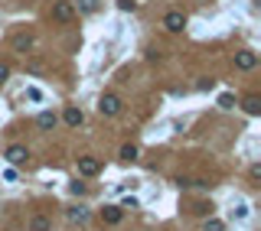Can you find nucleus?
Wrapping results in <instances>:
<instances>
[{"label":"nucleus","instance_id":"6","mask_svg":"<svg viewBox=\"0 0 261 231\" xmlns=\"http://www.w3.org/2000/svg\"><path fill=\"white\" fill-rule=\"evenodd\" d=\"M62 121H66V127H82V124H85V111L75 107V104H69L62 111Z\"/></svg>","mask_w":261,"mask_h":231},{"label":"nucleus","instance_id":"22","mask_svg":"<svg viewBox=\"0 0 261 231\" xmlns=\"http://www.w3.org/2000/svg\"><path fill=\"white\" fill-rule=\"evenodd\" d=\"M118 10H134V0H118Z\"/></svg>","mask_w":261,"mask_h":231},{"label":"nucleus","instance_id":"20","mask_svg":"<svg viewBox=\"0 0 261 231\" xmlns=\"http://www.w3.org/2000/svg\"><path fill=\"white\" fill-rule=\"evenodd\" d=\"M232 215H235V218H248V205H245V202H242V205H238V208H235V212H232Z\"/></svg>","mask_w":261,"mask_h":231},{"label":"nucleus","instance_id":"18","mask_svg":"<svg viewBox=\"0 0 261 231\" xmlns=\"http://www.w3.org/2000/svg\"><path fill=\"white\" fill-rule=\"evenodd\" d=\"M79 7H82V13H95L98 4H95V0H79Z\"/></svg>","mask_w":261,"mask_h":231},{"label":"nucleus","instance_id":"5","mask_svg":"<svg viewBox=\"0 0 261 231\" xmlns=\"http://www.w3.org/2000/svg\"><path fill=\"white\" fill-rule=\"evenodd\" d=\"M258 65V52H251V49H242V52H235V69H242V72H251Z\"/></svg>","mask_w":261,"mask_h":231},{"label":"nucleus","instance_id":"3","mask_svg":"<svg viewBox=\"0 0 261 231\" xmlns=\"http://www.w3.org/2000/svg\"><path fill=\"white\" fill-rule=\"evenodd\" d=\"M163 30L167 33H183L186 30V13H180V10L163 13Z\"/></svg>","mask_w":261,"mask_h":231},{"label":"nucleus","instance_id":"8","mask_svg":"<svg viewBox=\"0 0 261 231\" xmlns=\"http://www.w3.org/2000/svg\"><path fill=\"white\" fill-rule=\"evenodd\" d=\"M56 124H59L56 111H39V114H36V127H39V131H52Z\"/></svg>","mask_w":261,"mask_h":231},{"label":"nucleus","instance_id":"13","mask_svg":"<svg viewBox=\"0 0 261 231\" xmlns=\"http://www.w3.org/2000/svg\"><path fill=\"white\" fill-rule=\"evenodd\" d=\"M30 231H52V221L46 215H33L30 218Z\"/></svg>","mask_w":261,"mask_h":231},{"label":"nucleus","instance_id":"14","mask_svg":"<svg viewBox=\"0 0 261 231\" xmlns=\"http://www.w3.org/2000/svg\"><path fill=\"white\" fill-rule=\"evenodd\" d=\"M69 221H75V225H85V221H88V208H82V205L69 208Z\"/></svg>","mask_w":261,"mask_h":231},{"label":"nucleus","instance_id":"10","mask_svg":"<svg viewBox=\"0 0 261 231\" xmlns=\"http://www.w3.org/2000/svg\"><path fill=\"white\" fill-rule=\"evenodd\" d=\"M23 98L30 101V104H43V101H46V91H43L39 85H26V88H23Z\"/></svg>","mask_w":261,"mask_h":231},{"label":"nucleus","instance_id":"17","mask_svg":"<svg viewBox=\"0 0 261 231\" xmlns=\"http://www.w3.org/2000/svg\"><path fill=\"white\" fill-rule=\"evenodd\" d=\"M203 231H225V225H222L219 218H209V221H206V228H203Z\"/></svg>","mask_w":261,"mask_h":231},{"label":"nucleus","instance_id":"15","mask_svg":"<svg viewBox=\"0 0 261 231\" xmlns=\"http://www.w3.org/2000/svg\"><path fill=\"white\" fill-rule=\"evenodd\" d=\"M219 107H222V111H232V107H235V94H219Z\"/></svg>","mask_w":261,"mask_h":231},{"label":"nucleus","instance_id":"11","mask_svg":"<svg viewBox=\"0 0 261 231\" xmlns=\"http://www.w3.org/2000/svg\"><path fill=\"white\" fill-rule=\"evenodd\" d=\"M242 107H245V114L258 118V114H261V98H258V94H248V98L242 101Z\"/></svg>","mask_w":261,"mask_h":231},{"label":"nucleus","instance_id":"1","mask_svg":"<svg viewBox=\"0 0 261 231\" xmlns=\"http://www.w3.org/2000/svg\"><path fill=\"white\" fill-rule=\"evenodd\" d=\"M121 107H124V101H121V94H114V91H108V94L98 98V111L105 114V118H118Z\"/></svg>","mask_w":261,"mask_h":231},{"label":"nucleus","instance_id":"12","mask_svg":"<svg viewBox=\"0 0 261 231\" xmlns=\"http://www.w3.org/2000/svg\"><path fill=\"white\" fill-rule=\"evenodd\" d=\"M13 49H17V52H30V49H33V36H30V33L13 36Z\"/></svg>","mask_w":261,"mask_h":231},{"label":"nucleus","instance_id":"9","mask_svg":"<svg viewBox=\"0 0 261 231\" xmlns=\"http://www.w3.org/2000/svg\"><path fill=\"white\" fill-rule=\"evenodd\" d=\"M101 218H105L108 225H118V221L124 218V208H121V205H105V208H101Z\"/></svg>","mask_w":261,"mask_h":231},{"label":"nucleus","instance_id":"4","mask_svg":"<svg viewBox=\"0 0 261 231\" xmlns=\"http://www.w3.org/2000/svg\"><path fill=\"white\" fill-rule=\"evenodd\" d=\"M4 160L10 163V166H20V163L30 160V150H26L23 144H13V147H7V150H4Z\"/></svg>","mask_w":261,"mask_h":231},{"label":"nucleus","instance_id":"21","mask_svg":"<svg viewBox=\"0 0 261 231\" xmlns=\"http://www.w3.org/2000/svg\"><path fill=\"white\" fill-rule=\"evenodd\" d=\"M4 179L7 182H17V169H4Z\"/></svg>","mask_w":261,"mask_h":231},{"label":"nucleus","instance_id":"2","mask_svg":"<svg viewBox=\"0 0 261 231\" xmlns=\"http://www.w3.org/2000/svg\"><path fill=\"white\" fill-rule=\"evenodd\" d=\"M52 20H56V23H72L75 20V4L72 0H56V4H52Z\"/></svg>","mask_w":261,"mask_h":231},{"label":"nucleus","instance_id":"16","mask_svg":"<svg viewBox=\"0 0 261 231\" xmlns=\"http://www.w3.org/2000/svg\"><path fill=\"white\" fill-rule=\"evenodd\" d=\"M121 160L134 163V160H137V147H134V144H124V147H121Z\"/></svg>","mask_w":261,"mask_h":231},{"label":"nucleus","instance_id":"7","mask_svg":"<svg viewBox=\"0 0 261 231\" xmlns=\"http://www.w3.org/2000/svg\"><path fill=\"white\" fill-rule=\"evenodd\" d=\"M101 173V163L95 156H79V176H98Z\"/></svg>","mask_w":261,"mask_h":231},{"label":"nucleus","instance_id":"19","mask_svg":"<svg viewBox=\"0 0 261 231\" xmlns=\"http://www.w3.org/2000/svg\"><path fill=\"white\" fill-rule=\"evenodd\" d=\"M7 78H10V65L0 62V85H7Z\"/></svg>","mask_w":261,"mask_h":231}]
</instances>
